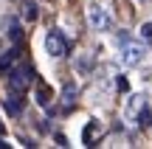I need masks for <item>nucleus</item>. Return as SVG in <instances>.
Wrapping results in <instances>:
<instances>
[{
  "label": "nucleus",
  "mask_w": 152,
  "mask_h": 149,
  "mask_svg": "<svg viewBox=\"0 0 152 149\" xmlns=\"http://www.w3.org/2000/svg\"><path fill=\"white\" fill-rule=\"evenodd\" d=\"M121 65L124 68H135L141 65L144 59H147V48H144L141 42H135V39H130L127 34H121Z\"/></svg>",
  "instance_id": "f257e3e1"
},
{
  "label": "nucleus",
  "mask_w": 152,
  "mask_h": 149,
  "mask_svg": "<svg viewBox=\"0 0 152 149\" xmlns=\"http://www.w3.org/2000/svg\"><path fill=\"white\" fill-rule=\"evenodd\" d=\"M87 25L93 28V31H113V17H110L107 9H102L99 3H90L87 6Z\"/></svg>",
  "instance_id": "f03ea898"
},
{
  "label": "nucleus",
  "mask_w": 152,
  "mask_h": 149,
  "mask_svg": "<svg viewBox=\"0 0 152 149\" xmlns=\"http://www.w3.org/2000/svg\"><path fill=\"white\" fill-rule=\"evenodd\" d=\"M31 82H34V68L31 65L11 68V73H9V90H11V93H23Z\"/></svg>",
  "instance_id": "7ed1b4c3"
},
{
  "label": "nucleus",
  "mask_w": 152,
  "mask_h": 149,
  "mask_svg": "<svg viewBox=\"0 0 152 149\" xmlns=\"http://www.w3.org/2000/svg\"><path fill=\"white\" fill-rule=\"evenodd\" d=\"M45 51H48L51 56H65L68 51H71V45H68V37L59 31V28H51V31L45 34Z\"/></svg>",
  "instance_id": "20e7f679"
},
{
  "label": "nucleus",
  "mask_w": 152,
  "mask_h": 149,
  "mask_svg": "<svg viewBox=\"0 0 152 149\" xmlns=\"http://www.w3.org/2000/svg\"><path fill=\"white\" fill-rule=\"evenodd\" d=\"M144 110H147V96L135 93V96H130L127 104H124V118L127 121H138V116H141Z\"/></svg>",
  "instance_id": "39448f33"
},
{
  "label": "nucleus",
  "mask_w": 152,
  "mask_h": 149,
  "mask_svg": "<svg viewBox=\"0 0 152 149\" xmlns=\"http://www.w3.org/2000/svg\"><path fill=\"white\" fill-rule=\"evenodd\" d=\"M93 68H96V59H93V54H79L73 59V71L79 73V76H90Z\"/></svg>",
  "instance_id": "423d86ee"
},
{
  "label": "nucleus",
  "mask_w": 152,
  "mask_h": 149,
  "mask_svg": "<svg viewBox=\"0 0 152 149\" xmlns=\"http://www.w3.org/2000/svg\"><path fill=\"white\" fill-rule=\"evenodd\" d=\"M76 96H79L76 84H65V87H62V101H65V113H68V110H73V104H76Z\"/></svg>",
  "instance_id": "0eeeda50"
},
{
  "label": "nucleus",
  "mask_w": 152,
  "mask_h": 149,
  "mask_svg": "<svg viewBox=\"0 0 152 149\" xmlns=\"http://www.w3.org/2000/svg\"><path fill=\"white\" fill-rule=\"evenodd\" d=\"M99 132H102V127H99L96 121H90V124H87V129L82 132V141H85L87 146H96V138H99Z\"/></svg>",
  "instance_id": "6e6552de"
},
{
  "label": "nucleus",
  "mask_w": 152,
  "mask_h": 149,
  "mask_svg": "<svg viewBox=\"0 0 152 149\" xmlns=\"http://www.w3.org/2000/svg\"><path fill=\"white\" fill-rule=\"evenodd\" d=\"M3 107H6L9 116H20V113H23V99H20V93H17V96H9V99L3 101Z\"/></svg>",
  "instance_id": "1a4fd4ad"
},
{
  "label": "nucleus",
  "mask_w": 152,
  "mask_h": 149,
  "mask_svg": "<svg viewBox=\"0 0 152 149\" xmlns=\"http://www.w3.org/2000/svg\"><path fill=\"white\" fill-rule=\"evenodd\" d=\"M17 56H20V51L17 48H11V51H6L3 56H0V73H9V68L17 62Z\"/></svg>",
  "instance_id": "9d476101"
},
{
  "label": "nucleus",
  "mask_w": 152,
  "mask_h": 149,
  "mask_svg": "<svg viewBox=\"0 0 152 149\" xmlns=\"http://www.w3.org/2000/svg\"><path fill=\"white\" fill-rule=\"evenodd\" d=\"M51 96H54V93H51V87H48L45 82H39V84H37V101H39L42 107H48V104H51Z\"/></svg>",
  "instance_id": "9b49d317"
},
{
  "label": "nucleus",
  "mask_w": 152,
  "mask_h": 149,
  "mask_svg": "<svg viewBox=\"0 0 152 149\" xmlns=\"http://www.w3.org/2000/svg\"><path fill=\"white\" fill-rule=\"evenodd\" d=\"M6 34H9V39H11V42H17V39L23 37V25H20L17 20H9V31H6Z\"/></svg>",
  "instance_id": "f8f14e48"
},
{
  "label": "nucleus",
  "mask_w": 152,
  "mask_h": 149,
  "mask_svg": "<svg viewBox=\"0 0 152 149\" xmlns=\"http://www.w3.org/2000/svg\"><path fill=\"white\" fill-rule=\"evenodd\" d=\"M138 124H141V127H152V110H149V107L138 116Z\"/></svg>",
  "instance_id": "ddd939ff"
},
{
  "label": "nucleus",
  "mask_w": 152,
  "mask_h": 149,
  "mask_svg": "<svg viewBox=\"0 0 152 149\" xmlns=\"http://www.w3.org/2000/svg\"><path fill=\"white\" fill-rule=\"evenodd\" d=\"M141 37L147 39V42H152V23H144L141 25Z\"/></svg>",
  "instance_id": "4468645a"
},
{
  "label": "nucleus",
  "mask_w": 152,
  "mask_h": 149,
  "mask_svg": "<svg viewBox=\"0 0 152 149\" xmlns=\"http://www.w3.org/2000/svg\"><path fill=\"white\" fill-rule=\"evenodd\" d=\"M26 17H28V20H34V17H37V6L28 3V6H26Z\"/></svg>",
  "instance_id": "2eb2a0df"
},
{
  "label": "nucleus",
  "mask_w": 152,
  "mask_h": 149,
  "mask_svg": "<svg viewBox=\"0 0 152 149\" xmlns=\"http://www.w3.org/2000/svg\"><path fill=\"white\" fill-rule=\"evenodd\" d=\"M118 90H121V93H127V90H130V84H127L124 76H118Z\"/></svg>",
  "instance_id": "dca6fc26"
},
{
  "label": "nucleus",
  "mask_w": 152,
  "mask_h": 149,
  "mask_svg": "<svg viewBox=\"0 0 152 149\" xmlns=\"http://www.w3.org/2000/svg\"><path fill=\"white\" fill-rule=\"evenodd\" d=\"M138 3H144V6H149V3H152V0H138Z\"/></svg>",
  "instance_id": "f3484780"
},
{
  "label": "nucleus",
  "mask_w": 152,
  "mask_h": 149,
  "mask_svg": "<svg viewBox=\"0 0 152 149\" xmlns=\"http://www.w3.org/2000/svg\"><path fill=\"white\" fill-rule=\"evenodd\" d=\"M3 132H6V129H3V124H0V135H3Z\"/></svg>",
  "instance_id": "a211bd4d"
}]
</instances>
